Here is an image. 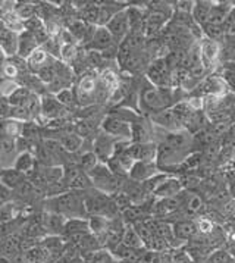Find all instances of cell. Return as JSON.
Masks as SVG:
<instances>
[{
	"label": "cell",
	"instance_id": "6da1fadb",
	"mask_svg": "<svg viewBox=\"0 0 235 263\" xmlns=\"http://www.w3.org/2000/svg\"><path fill=\"white\" fill-rule=\"evenodd\" d=\"M181 91H184L181 88H159L146 80V85H141L139 91V110L151 116L162 110L171 109L178 102L185 100L180 97Z\"/></svg>",
	"mask_w": 235,
	"mask_h": 263
},
{
	"label": "cell",
	"instance_id": "7a4b0ae2",
	"mask_svg": "<svg viewBox=\"0 0 235 263\" xmlns=\"http://www.w3.org/2000/svg\"><path fill=\"white\" fill-rule=\"evenodd\" d=\"M84 199H86V191L69 190L61 196L46 199L43 203L44 211L57 213L66 219H74V218L87 219L88 215H87Z\"/></svg>",
	"mask_w": 235,
	"mask_h": 263
},
{
	"label": "cell",
	"instance_id": "3957f363",
	"mask_svg": "<svg viewBox=\"0 0 235 263\" xmlns=\"http://www.w3.org/2000/svg\"><path fill=\"white\" fill-rule=\"evenodd\" d=\"M88 177L93 182V187L107 196H113L116 193H121L122 185L127 179L113 175L112 171L107 168V165L103 162H100L91 172H88Z\"/></svg>",
	"mask_w": 235,
	"mask_h": 263
},
{
	"label": "cell",
	"instance_id": "277c9868",
	"mask_svg": "<svg viewBox=\"0 0 235 263\" xmlns=\"http://www.w3.org/2000/svg\"><path fill=\"white\" fill-rule=\"evenodd\" d=\"M172 72L173 71H171V68L168 66L165 56H158L149 65L146 71V80L151 85L159 88H175Z\"/></svg>",
	"mask_w": 235,
	"mask_h": 263
},
{
	"label": "cell",
	"instance_id": "5b68a950",
	"mask_svg": "<svg viewBox=\"0 0 235 263\" xmlns=\"http://www.w3.org/2000/svg\"><path fill=\"white\" fill-rule=\"evenodd\" d=\"M229 87L225 83V80L218 74H210L206 77L199 87L191 93L192 97L209 99V97H222L228 95Z\"/></svg>",
	"mask_w": 235,
	"mask_h": 263
},
{
	"label": "cell",
	"instance_id": "8992f818",
	"mask_svg": "<svg viewBox=\"0 0 235 263\" xmlns=\"http://www.w3.org/2000/svg\"><path fill=\"white\" fill-rule=\"evenodd\" d=\"M64 182L65 185L68 187V190H74V191H87V190L94 189L91 179L88 177V174L80 168L76 162L66 163L64 166Z\"/></svg>",
	"mask_w": 235,
	"mask_h": 263
},
{
	"label": "cell",
	"instance_id": "52a82bcc",
	"mask_svg": "<svg viewBox=\"0 0 235 263\" xmlns=\"http://www.w3.org/2000/svg\"><path fill=\"white\" fill-rule=\"evenodd\" d=\"M100 129L103 133H106L112 137L119 138V140H132V125L113 115H106L102 121Z\"/></svg>",
	"mask_w": 235,
	"mask_h": 263
},
{
	"label": "cell",
	"instance_id": "ba28073f",
	"mask_svg": "<svg viewBox=\"0 0 235 263\" xmlns=\"http://www.w3.org/2000/svg\"><path fill=\"white\" fill-rule=\"evenodd\" d=\"M199 49H200V56H202V63L206 68L207 72H212L216 65L221 61V53H222V44L219 42H214L210 39L203 37L199 40Z\"/></svg>",
	"mask_w": 235,
	"mask_h": 263
},
{
	"label": "cell",
	"instance_id": "9c48e42d",
	"mask_svg": "<svg viewBox=\"0 0 235 263\" xmlns=\"http://www.w3.org/2000/svg\"><path fill=\"white\" fill-rule=\"evenodd\" d=\"M86 50H94L102 54H107V53L118 54V44L106 27H97L94 37L86 47Z\"/></svg>",
	"mask_w": 235,
	"mask_h": 263
},
{
	"label": "cell",
	"instance_id": "30bf717a",
	"mask_svg": "<svg viewBox=\"0 0 235 263\" xmlns=\"http://www.w3.org/2000/svg\"><path fill=\"white\" fill-rule=\"evenodd\" d=\"M121 140L119 138L112 137L106 133H103L102 129L97 133V136L93 140V152L96 153L100 162L106 163L109 159L113 156L115 153V147Z\"/></svg>",
	"mask_w": 235,
	"mask_h": 263
},
{
	"label": "cell",
	"instance_id": "8fae6325",
	"mask_svg": "<svg viewBox=\"0 0 235 263\" xmlns=\"http://www.w3.org/2000/svg\"><path fill=\"white\" fill-rule=\"evenodd\" d=\"M127 9H128V8H127ZM127 9H124V11H121L119 13H116L106 25V28L109 30V32L112 34V37L115 39V42H116L118 46L124 42V40L128 37L129 32H131L128 12H127Z\"/></svg>",
	"mask_w": 235,
	"mask_h": 263
},
{
	"label": "cell",
	"instance_id": "7c38bea8",
	"mask_svg": "<svg viewBox=\"0 0 235 263\" xmlns=\"http://www.w3.org/2000/svg\"><path fill=\"white\" fill-rule=\"evenodd\" d=\"M128 153L135 162H156L159 147L156 141L149 143H132L128 146Z\"/></svg>",
	"mask_w": 235,
	"mask_h": 263
},
{
	"label": "cell",
	"instance_id": "4fadbf2b",
	"mask_svg": "<svg viewBox=\"0 0 235 263\" xmlns=\"http://www.w3.org/2000/svg\"><path fill=\"white\" fill-rule=\"evenodd\" d=\"M184 187L180 177L177 175H168L166 178L162 181L161 184L158 185V189L153 191V199L159 200V199H169V197H177L180 196Z\"/></svg>",
	"mask_w": 235,
	"mask_h": 263
},
{
	"label": "cell",
	"instance_id": "5bb4252c",
	"mask_svg": "<svg viewBox=\"0 0 235 263\" xmlns=\"http://www.w3.org/2000/svg\"><path fill=\"white\" fill-rule=\"evenodd\" d=\"M149 119L151 121L153 125L159 126L162 129H165L166 133H178V131L184 129V126L180 122V119L177 118L175 112L172 110V107L166 109V110H162L159 114L149 116Z\"/></svg>",
	"mask_w": 235,
	"mask_h": 263
},
{
	"label": "cell",
	"instance_id": "9a60e30c",
	"mask_svg": "<svg viewBox=\"0 0 235 263\" xmlns=\"http://www.w3.org/2000/svg\"><path fill=\"white\" fill-rule=\"evenodd\" d=\"M159 174L162 172L156 162H135L129 171L128 177L135 182H146L149 179L158 177Z\"/></svg>",
	"mask_w": 235,
	"mask_h": 263
},
{
	"label": "cell",
	"instance_id": "2e32d148",
	"mask_svg": "<svg viewBox=\"0 0 235 263\" xmlns=\"http://www.w3.org/2000/svg\"><path fill=\"white\" fill-rule=\"evenodd\" d=\"M18 43H19V34L9 30L5 25V22L0 20V49L8 58L18 54Z\"/></svg>",
	"mask_w": 235,
	"mask_h": 263
},
{
	"label": "cell",
	"instance_id": "e0dca14e",
	"mask_svg": "<svg viewBox=\"0 0 235 263\" xmlns=\"http://www.w3.org/2000/svg\"><path fill=\"white\" fill-rule=\"evenodd\" d=\"M40 221H42V225L44 227L47 235H62L65 223L68 219L57 213H53V212L43 211L40 213Z\"/></svg>",
	"mask_w": 235,
	"mask_h": 263
},
{
	"label": "cell",
	"instance_id": "ac0fdd59",
	"mask_svg": "<svg viewBox=\"0 0 235 263\" xmlns=\"http://www.w3.org/2000/svg\"><path fill=\"white\" fill-rule=\"evenodd\" d=\"M172 230H173L175 238L182 244L191 241L192 238L199 234L197 223L194 219H180V221L172 222Z\"/></svg>",
	"mask_w": 235,
	"mask_h": 263
},
{
	"label": "cell",
	"instance_id": "d6986e66",
	"mask_svg": "<svg viewBox=\"0 0 235 263\" xmlns=\"http://www.w3.org/2000/svg\"><path fill=\"white\" fill-rule=\"evenodd\" d=\"M18 148L16 143L12 138H0V160H2V168H12L15 160L18 158Z\"/></svg>",
	"mask_w": 235,
	"mask_h": 263
},
{
	"label": "cell",
	"instance_id": "ffe728a7",
	"mask_svg": "<svg viewBox=\"0 0 235 263\" xmlns=\"http://www.w3.org/2000/svg\"><path fill=\"white\" fill-rule=\"evenodd\" d=\"M234 8L235 3H231V2H213V8H212L207 24L224 27L226 18L229 16V13L232 12Z\"/></svg>",
	"mask_w": 235,
	"mask_h": 263
},
{
	"label": "cell",
	"instance_id": "44dd1931",
	"mask_svg": "<svg viewBox=\"0 0 235 263\" xmlns=\"http://www.w3.org/2000/svg\"><path fill=\"white\" fill-rule=\"evenodd\" d=\"M56 59L52 58L49 53L44 50L43 47H38L35 52L32 53L31 56L27 59V63H28V68H30V72L31 74H38L43 68L52 65Z\"/></svg>",
	"mask_w": 235,
	"mask_h": 263
},
{
	"label": "cell",
	"instance_id": "7402d4cb",
	"mask_svg": "<svg viewBox=\"0 0 235 263\" xmlns=\"http://www.w3.org/2000/svg\"><path fill=\"white\" fill-rule=\"evenodd\" d=\"M61 146L65 148L66 153L69 155H76L83 150V146H84V138L80 137L74 131H66V133H62L59 137L56 138Z\"/></svg>",
	"mask_w": 235,
	"mask_h": 263
},
{
	"label": "cell",
	"instance_id": "603a6c76",
	"mask_svg": "<svg viewBox=\"0 0 235 263\" xmlns=\"http://www.w3.org/2000/svg\"><path fill=\"white\" fill-rule=\"evenodd\" d=\"M40 47L38 42L35 40V37L31 32L24 30L19 34V43H18V56H21L24 59H28L32 53L35 52Z\"/></svg>",
	"mask_w": 235,
	"mask_h": 263
},
{
	"label": "cell",
	"instance_id": "cb8c5ba5",
	"mask_svg": "<svg viewBox=\"0 0 235 263\" xmlns=\"http://www.w3.org/2000/svg\"><path fill=\"white\" fill-rule=\"evenodd\" d=\"M213 8V2H209V0H199V2H194V8H192V20L195 21L197 25L203 27L204 24H207L209 21V16H210V12Z\"/></svg>",
	"mask_w": 235,
	"mask_h": 263
},
{
	"label": "cell",
	"instance_id": "d4e9b609",
	"mask_svg": "<svg viewBox=\"0 0 235 263\" xmlns=\"http://www.w3.org/2000/svg\"><path fill=\"white\" fill-rule=\"evenodd\" d=\"M25 179H27V175H24V174L18 172L16 169L13 168H6L0 172V184L6 185L12 191L18 189Z\"/></svg>",
	"mask_w": 235,
	"mask_h": 263
},
{
	"label": "cell",
	"instance_id": "484cf974",
	"mask_svg": "<svg viewBox=\"0 0 235 263\" xmlns=\"http://www.w3.org/2000/svg\"><path fill=\"white\" fill-rule=\"evenodd\" d=\"M35 166H37L35 155H32L31 152H22L18 155V158L15 160L12 168L16 169L18 172H21L24 175H28L35 169Z\"/></svg>",
	"mask_w": 235,
	"mask_h": 263
},
{
	"label": "cell",
	"instance_id": "4316f807",
	"mask_svg": "<svg viewBox=\"0 0 235 263\" xmlns=\"http://www.w3.org/2000/svg\"><path fill=\"white\" fill-rule=\"evenodd\" d=\"M90 232V227H88V218L83 219V218H74V219H68L65 223L64 234L62 237H69L74 234H86Z\"/></svg>",
	"mask_w": 235,
	"mask_h": 263
},
{
	"label": "cell",
	"instance_id": "83f0119b",
	"mask_svg": "<svg viewBox=\"0 0 235 263\" xmlns=\"http://www.w3.org/2000/svg\"><path fill=\"white\" fill-rule=\"evenodd\" d=\"M37 9H38V2H16V3H13V12L24 22L35 16Z\"/></svg>",
	"mask_w": 235,
	"mask_h": 263
},
{
	"label": "cell",
	"instance_id": "f1b7e54d",
	"mask_svg": "<svg viewBox=\"0 0 235 263\" xmlns=\"http://www.w3.org/2000/svg\"><path fill=\"white\" fill-rule=\"evenodd\" d=\"M122 244H125L127 247H131L134 250H146L144 242L132 225H127L125 232H124V238H122Z\"/></svg>",
	"mask_w": 235,
	"mask_h": 263
},
{
	"label": "cell",
	"instance_id": "f546056e",
	"mask_svg": "<svg viewBox=\"0 0 235 263\" xmlns=\"http://www.w3.org/2000/svg\"><path fill=\"white\" fill-rule=\"evenodd\" d=\"M76 163H78V166L83 169L84 172L88 174V172H91V171L100 163V160H99V158L96 156V153H94L93 150H90V152L80 153V155L76 156Z\"/></svg>",
	"mask_w": 235,
	"mask_h": 263
},
{
	"label": "cell",
	"instance_id": "4dcf8cb0",
	"mask_svg": "<svg viewBox=\"0 0 235 263\" xmlns=\"http://www.w3.org/2000/svg\"><path fill=\"white\" fill-rule=\"evenodd\" d=\"M2 21L5 22V25H6L9 30L18 32V34H21V32L25 30V28H24V21H22L21 18L13 12V8L5 11L3 16H2Z\"/></svg>",
	"mask_w": 235,
	"mask_h": 263
},
{
	"label": "cell",
	"instance_id": "1f68e13d",
	"mask_svg": "<svg viewBox=\"0 0 235 263\" xmlns=\"http://www.w3.org/2000/svg\"><path fill=\"white\" fill-rule=\"evenodd\" d=\"M31 95L32 91H30L28 88L19 85V87L8 97V100H9V103H11L12 107H15V106H25L27 105V102H28V99L31 97Z\"/></svg>",
	"mask_w": 235,
	"mask_h": 263
},
{
	"label": "cell",
	"instance_id": "d6a6232c",
	"mask_svg": "<svg viewBox=\"0 0 235 263\" xmlns=\"http://www.w3.org/2000/svg\"><path fill=\"white\" fill-rule=\"evenodd\" d=\"M54 97L57 99V102L62 106H65L66 109H71L72 106L76 105V99H75L74 87L72 88H65L62 91H59L57 95H54Z\"/></svg>",
	"mask_w": 235,
	"mask_h": 263
},
{
	"label": "cell",
	"instance_id": "836d02e7",
	"mask_svg": "<svg viewBox=\"0 0 235 263\" xmlns=\"http://www.w3.org/2000/svg\"><path fill=\"white\" fill-rule=\"evenodd\" d=\"M9 118L15 119V121H19V122H31L32 121V116L30 115V112L24 106H15V107H12Z\"/></svg>",
	"mask_w": 235,
	"mask_h": 263
},
{
	"label": "cell",
	"instance_id": "e575fe53",
	"mask_svg": "<svg viewBox=\"0 0 235 263\" xmlns=\"http://www.w3.org/2000/svg\"><path fill=\"white\" fill-rule=\"evenodd\" d=\"M226 182H228V191L232 196V199H235V169L229 171L226 174Z\"/></svg>",
	"mask_w": 235,
	"mask_h": 263
},
{
	"label": "cell",
	"instance_id": "d590c367",
	"mask_svg": "<svg viewBox=\"0 0 235 263\" xmlns=\"http://www.w3.org/2000/svg\"><path fill=\"white\" fill-rule=\"evenodd\" d=\"M0 263H16L13 259L11 257H6V256H3V254H0Z\"/></svg>",
	"mask_w": 235,
	"mask_h": 263
},
{
	"label": "cell",
	"instance_id": "8d00e7d4",
	"mask_svg": "<svg viewBox=\"0 0 235 263\" xmlns=\"http://www.w3.org/2000/svg\"><path fill=\"white\" fill-rule=\"evenodd\" d=\"M228 253L231 254V257H232V259L235 260V242H232V244L228 247Z\"/></svg>",
	"mask_w": 235,
	"mask_h": 263
},
{
	"label": "cell",
	"instance_id": "74e56055",
	"mask_svg": "<svg viewBox=\"0 0 235 263\" xmlns=\"http://www.w3.org/2000/svg\"><path fill=\"white\" fill-rule=\"evenodd\" d=\"M118 263H139V262H132V260H121V262Z\"/></svg>",
	"mask_w": 235,
	"mask_h": 263
},
{
	"label": "cell",
	"instance_id": "f35d334b",
	"mask_svg": "<svg viewBox=\"0 0 235 263\" xmlns=\"http://www.w3.org/2000/svg\"><path fill=\"white\" fill-rule=\"evenodd\" d=\"M74 263H84V260H83V257H80V259H78V260H76V262H74Z\"/></svg>",
	"mask_w": 235,
	"mask_h": 263
}]
</instances>
